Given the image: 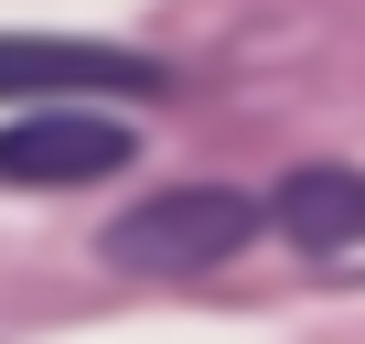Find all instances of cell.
I'll list each match as a JSON object with an SVG mask.
<instances>
[{"label":"cell","instance_id":"277c9868","mask_svg":"<svg viewBox=\"0 0 365 344\" xmlns=\"http://www.w3.org/2000/svg\"><path fill=\"white\" fill-rule=\"evenodd\" d=\"M279 226L290 248H365V172L354 161H301L290 183H279Z\"/></svg>","mask_w":365,"mask_h":344},{"label":"cell","instance_id":"6da1fadb","mask_svg":"<svg viewBox=\"0 0 365 344\" xmlns=\"http://www.w3.org/2000/svg\"><path fill=\"white\" fill-rule=\"evenodd\" d=\"M258 237V205L237 183H172V194H140L118 226H108V269H150V280H194L215 258H237Z\"/></svg>","mask_w":365,"mask_h":344},{"label":"cell","instance_id":"3957f363","mask_svg":"<svg viewBox=\"0 0 365 344\" xmlns=\"http://www.w3.org/2000/svg\"><path fill=\"white\" fill-rule=\"evenodd\" d=\"M129 118L118 108H22L0 129V183H33V194H65V183H108L129 172Z\"/></svg>","mask_w":365,"mask_h":344},{"label":"cell","instance_id":"7a4b0ae2","mask_svg":"<svg viewBox=\"0 0 365 344\" xmlns=\"http://www.w3.org/2000/svg\"><path fill=\"white\" fill-rule=\"evenodd\" d=\"M172 76L118 44L76 33H0V108H108V97H161Z\"/></svg>","mask_w":365,"mask_h":344}]
</instances>
